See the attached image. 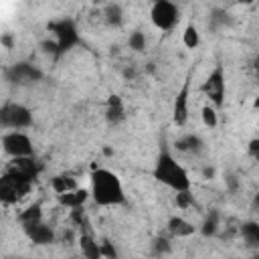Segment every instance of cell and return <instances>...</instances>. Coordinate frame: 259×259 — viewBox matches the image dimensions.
<instances>
[{"instance_id": "obj_1", "label": "cell", "mask_w": 259, "mask_h": 259, "mask_svg": "<svg viewBox=\"0 0 259 259\" xmlns=\"http://www.w3.org/2000/svg\"><path fill=\"white\" fill-rule=\"evenodd\" d=\"M91 194H93L95 202L101 206L121 204L125 200L123 186H121L119 178L105 168H97L91 172Z\"/></svg>"}, {"instance_id": "obj_10", "label": "cell", "mask_w": 259, "mask_h": 259, "mask_svg": "<svg viewBox=\"0 0 259 259\" xmlns=\"http://www.w3.org/2000/svg\"><path fill=\"white\" fill-rule=\"evenodd\" d=\"M188 87H190V81L186 79L184 85H182V89L176 95V101H174L172 117H174V123L176 125H184L188 121Z\"/></svg>"}, {"instance_id": "obj_19", "label": "cell", "mask_w": 259, "mask_h": 259, "mask_svg": "<svg viewBox=\"0 0 259 259\" xmlns=\"http://www.w3.org/2000/svg\"><path fill=\"white\" fill-rule=\"evenodd\" d=\"M198 40H200V36H198L196 26H194V24H188L186 30H184V45H186L188 49H196V47H198Z\"/></svg>"}, {"instance_id": "obj_24", "label": "cell", "mask_w": 259, "mask_h": 259, "mask_svg": "<svg viewBox=\"0 0 259 259\" xmlns=\"http://www.w3.org/2000/svg\"><path fill=\"white\" fill-rule=\"evenodd\" d=\"M217 231V212H212L206 221H204V227H202V233L204 235H214Z\"/></svg>"}, {"instance_id": "obj_7", "label": "cell", "mask_w": 259, "mask_h": 259, "mask_svg": "<svg viewBox=\"0 0 259 259\" xmlns=\"http://www.w3.org/2000/svg\"><path fill=\"white\" fill-rule=\"evenodd\" d=\"M202 93L214 103V105H223L225 101V71L221 65H217L210 75L206 77V81L202 83Z\"/></svg>"}, {"instance_id": "obj_17", "label": "cell", "mask_w": 259, "mask_h": 259, "mask_svg": "<svg viewBox=\"0 0 259 259\" xmlns=\"http://www.w3.org/2000/svg\"><path fill=\"white\" fill-rule=\"evenodd\" d=\"M73 188H77V182L73 178H67V176H55L53 178V190L57 194H63V192L73 190Z\"/></svg>"}, {"instance_id": "obj_26", "label": "cell", "mask_w": 259, "mask_h": 259, "mask_svg": "<svg viewBox=\"0 0 259 259\" xmlns=\"http://www.w3.org/2000/svg\"><path fill=\"white\" fill-rule=\"evenodd\" d=\"M99 251H101V255H105V257H115V249H113L109 243H103V245L99 247Z\"/></svg>"}, {"instance_id": "obj_2", "label": "cell", "mask_w": 259, "mask_h": 259, "mask_svg": "<svg viewBox=\"0 0 259 259\" xmlns=\"http://www.w3.org/2000/svg\"><path fill=\"white\" fill-rule=\"evenodd\" d=\"M154 178L160 180L162 184L170 186L172 190L180 192V190H190V178L186 174V170L168 154L164 152L158 162H156V168H154Z\"/></svg>"}, {"instance_id": "obj_6", "label": "cell", "mask_w": 259, "mask_h": 259, "mask_svg": "<svg viewBox=\"0 0 259 259\" xmlns=\"http://www.w3.org/2000/svg\"><path fill=\"white\" fill-rule=\"evenodd\" d=\"M150 18L154 22V26H158L160 30H170L176 22H178V8L170 2V0H156L150 12Z\"/></svg>"}, {"instance_id": "obj_8", "label": "cell", "mask_w": 259, "mask_h": 259, "mask_svg": "<svg viewBox=\"0 0 259 259\" xmlns=\"http://www.w3.org/2000/svg\"><path fill=\"white\" fill-rule=\"evenodd\" d=\"M2 148L8 156L20 158V156H32V142L22 132H10L2 138Z\"/></svg>"}, {"instance_id": "obj_15", "label": "cell", "mask_w": 259, "mask_h": 259, "mask_svg": "<svg viewBox=\"0 0 259 259\" xmlns=\"http://www.w3.org/2000/svg\"><path fill=\"white\" fill-rule=\"evenodd\" d=\"M42 221V212H40V206L38 204H32V206H28L22 214H20V225L26 229V227H30V225H36V223H40Z\"/></svg>"}, {"instance_id": "obj_5", "label": "cell", "mask_w": 259, "mask_h": 259, "mask_svg": "<svg viewBox=\"0 0 259 259\" xmlns=\"http://www.w3.org/2000/svg\"><path fill=\"white\" fill-rule=\"evenodd\" d=\"M32 123V113L20 103H6L0 109V125L10 130H22Z\"/></svg>"}, {"instance_id": "obj_13", "label": "cell", "mask_w": 259, "mask_h": 259, "mask_svg": "<svg viewBox=\"0 0 259 259\" xmlns=\"http://www.w3.org/2000/svg\"><path fill=\"white\" fill-rule=\"evenodd\" d=\"M109 123H119L125 113H123V103H121V97L119 95H109L107 99V111H105Z\"/></svg>"}, {"instance_id": "obj_12", "label": "cell", "mask_w": 259, "mask_h": 259, "mask_svg": "<svg viewBox=\"0 0 259 259\" xmlns=\"http://www.w3.org/2000/svg\"><path fill=\"white\" fill-rule=\"evenodd\" d=\"M87 196H89L87 190H83V188H73V190H67V192L59 194V200H61V204H65V206H69V208H77V206H81V204L87 200Z\"/></svg>"}, {"instance_id": "obj_18", "label": "cell", "mask_w": 259, "mask_h": 259, "mask_svg": "<svg viewBox=\"0 0 259 259\" xmlns=\"http://www.w3.org/2000/svg\"><path fill=\"white\" fill-rule=\"evenodd\" d=\"M241 233H243V239H245L249 245H257V243H259V225H257V223H247V225H243Z\"/></svg>"}, {"instance_id": "obj_9", "label": "cell", "mask_w": 259, "mask_h": 259, "mask_svg": "<svg viewBox=\"0 0 259 259\" xmlns=\"http://www.w3.org/2000/svg\"><path fill=\"white\" fill-rule=\"evenodd\" d=\"M6 75L14 83H34V81H38L42 77V73L36 67L28 65V63H16V65H12Z\"/></svg>"}, {"instance_id": "obj_22", "label": "cell", "mask_w": 259, "mask_h": 259, "mask_svg": "<svg viewBox=\"0 0 259 259\" xmlns=\"http://www.w3.org/2000/svg\"><path fill=\"white\" fill-rule=\"evenodd\" d=\"M130 49H134V51H144L146 49V36H144V32H132L130 34Z\"/></svg>"}, {"instance_id": "obj_20", "label": "cell", "mask_w": 259, "mask_h": 259, "mask_svg": "<svg viewBox=\"0 0 259 259\" xmlns=\"http://www.w3.org/2000/svg\"><path fill=\"white\" fill-rule=\"evenodd\" d=\"M105 20H107L109 24H115V26L121 22V10H119L117 4H109V6L105 8Z\"/></svg>"}, {"instance_id": "obj_3", "label": "cell", "mask_w": 259, "mask_h": 259, "mask_svg": "<svg viewBox=\"0 0 259 259\" xmlns=\"http://www.w3.org/2000/svg\"><path fill=\"white\" fill-rule=\"evenodd\" d=\"M32 182L34 180H30L28 176L8 168V172L0 176V202H4V204L18 202L20 198H24L30 192Z\"/></svg>"}, {"instance_id": "obj_23", "label": "cell", "mask_w": 259, "mask_h": 259, "mask_svg": "<svg viewBox=\"0 0 259 259\" xmlns=\"http://www.w3.org/2000/svg\"><path fill=\"white\" fill-rule=\"evenodd\" d=\"M202 121H204L206 127H214L217 125V111L210 105L202 107Z\"/></svg>"}, {"instance_id": "obj_4", "label": "cell", "mask_w": 259, "mask_h": 259, "mask_svg": "<svg viewBox=\"0 0 259 259\" xmlns=\"http://www.w3.org/2000/svg\"><path fill=\"white\" fill-rule=\"evenodd\" d=\"M49 30L55 34V45H57L59 55H63L65 51L79 45V32H77V26L71 18H61V20L51 22Z\"/></svg>"}, {"instance_id": "obj_25", "label": "cell", "mask_w": 259, "mask_h": 259, "mask_svg": "<svg viewBox=\"0 0 259 259\" xmlns=\"http://www.w3.org/2000/svg\"><path fill=\"white\" fill-rule=\"evenodd\" d=\"M176 202H178L180 208L190 206V204H192V196H190V192H188V190H180L178 196H176Z\"/></svg>"}, {"instance_id": "obj_16", "label": "cell", "mask_w": 259, "mask_h": 259, "mask_svg": "<svg viewBox=\"0 0 259 259\" xmlns=\"http://www.w3.org/2000/svg\"><path fill=\"white\" fill-rule=\"evenodd\" d=\"M79 245H81V251H83L85 257H89V259H97V257H101V251H99L97 243L91 239V235H81Z\"/></svg>"}, {"instance_id": "obj_21", "label": "cell", "mask_w": 259, "mask_h": 259, "mask_svg": "<svg viewBox=\"0 0 259 259\" xmlns=\"http://www.w3.org/2000/svg\"><path fill=\"white\" fill-rule=\"evenodd\" d=\"M198 146H200V140L196 136H186V138H182V140L176 142V148L178 150H194Z\"/></svg>"}, {"instance_id": "obj_27", "label": "cell", "mask_w": 259, "mask_h": 259, "mask_svg": "<svg viewBox=\"0 0 259 259\" xmlns=\"http://www.w3.org/2000/svg\"><path fill=\"white\" fill-rule=\"evenodd\" d=\"M0 42H2L6 49H12V45H14V40H12L10 34H2V36H0Z\"/></svg>"}, {"instance_id": "obj_28", "label": "cell", "mask_w": 259, "mask_h": 259, "mask_svg": "<svg viewBox=\"0 0 259 259\" xmlns=\"http://www.w3.org/2000/svg\"><path fill=\"white\" fill-rule=\"evenodd\" d=\"M249 152H251V156H257V152H259V140H251Z\"/></svg>"}, {"instance_id": "obj_30", "label": "cell", "mask_w": 259, "mask_h": 259, "mask_svg": "<svg viewBox=\"0 0 259 259\" xmlns=\"http://www.w3.org/2000/svg\"><path fill=\"white\" fill-rule=\"evenodd\" d=\"M237 2H241V4H253L255 0H237Z\"/></svg>"}, {"instance_id": "obj_11", "label": "cell", "mask_w": 259, "mask_h": 259, "mask_svg": "<svg viewBox=\"0 0 259 259\" xmlns=\"http://www.w3.org/2000/svg\"><path fill=\"white\" fill-rule=\"evenodd\" d=\"M24 231L28 233V237L32 239V243H36V245H49V243H53V239H55L53 229L47 227V225H42V221L36 223V225L26 227Z\"/></svg>"}, {"instance_id": "obj_14", "label": "cell", "mask_w": 259, "mask_h": 259, "mask_svg": "<svg viewBox=\"0 0 259 259\" xmlns=\"http://www.w3.org/2000/svg\"><path fill=\"white\" fill-rule=\"evenodd\" d=\"M168 229H170V233L176 235V237H188V235L194 233V227H192L188 221H184L182 217H172V219L168 221Z\"/></svg>"}, {"instance_id": "obj_29", "label": "cell", "mask_w": 259, "mask_h": 259, "mask_svg": "<svg viewBox=\"0 0 259 259\" xmlns=\"http://www.w3.org/2000/svg\"><path fill=\"white\" fill-rule=\"evenodd\" d=\"M156 249L158 251H168V241H164V239L162 241H156Z\"/></svg>"}]
</instances>
